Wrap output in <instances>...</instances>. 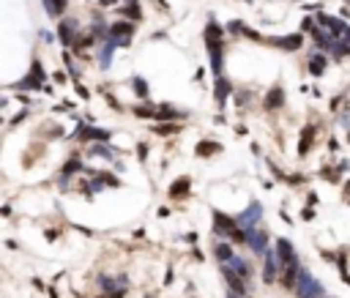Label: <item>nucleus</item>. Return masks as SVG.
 I'll return each instance as SVG.
<instances>
[{"label":"nucleus","mask_w":350,"mask_h":298,"mask_svg":"<svg viewBox=\"0 0 350 298\" xmlns=\"http://www.w3.org/2000/svg\"><path fill=\"white\" fill-rule=\"evenodd\" d=\"M230 265H233V268L238 271L244 279H249V265H247V260H241V257H233V260H230Z\"/></svg>","instance_id":"obj_14"},{"label":"nucleus","mask_w":350,"mask_h":298,"mask_svg":"<svg viewBox=\"0 0 350 298\" xmlns=\"http://www.w3.org/2000/svg\"><path fill=\"white\" fill-rule=\"evenodd\" d=\"M44 6H47L49 14H61L63 6H66V0H44Z\"/></svg>","instance_id":"obj_16"},{"label":"nucleus","mask_w":350,"mask_h":298,"mask_svg":"<svg viewBox=\"0 0 350 298\" xmlns=\"http://www.w3.org/2000/svg\"><path fill=\"white\" fill-rule=\"evenodd\" d=\"M213 151H219V145H216V142H200V145H197V153H200V156H211Z\"/></svg>","instance_id":"obj_17"},{"label":"nucleus","mask_w":350,"mask_h":298,"mask_svg":"<svg viewBox=\"0 0 350 298\" xmlns=\"http://www.w3.org/2000/svg\"><path fill=\"white\" fill-rule=\"evenodd\" d=\"M186 192H189V180H178V183H172V197H186Z\"/></svg>","instance_id":"obj_15"},{"label":"nucleus","mask_w":350,"mask_h":298,"mask_svg":"<svg viewBox=\"0 0 350 298\" xmlns=\"http://www.w3.org/2000/svg\"><path fill=\"white\" fill-rule=\"evenodd\" d=\"M282 101H285V90H282V88H274V90L266 96V107H268V110H276V107H282Z\"/></svg>","instance_id":"obj_6"},{"label":"nucleus","mask_w":350,"mask_h":298,"mask_svg":"<svg viewBox=\"0 0 350 298\" xmlns=\"http://www.w3.org/2000/svg\"><path fill=\"white\" fill-rule=\"evenodd\" d=\"M230 298H238V296H235V293H230Z\"/></svg>","instance_id":"obj_19"},{"label":"nucleus","mask_w":350,"mask_h":298,"mask_svg":"<svg viewBox=\"0 0 350 298\" xmlns=\"http://www.w3.org/2000/svg\"><path fill=\"white\" fill-rule=\"evenodd\" d=\"M276 257H279V268H288V265H298V257H295V252H293V246H290V241H285V238L276 243Z\"/></svg>","instance_id":"obj_3"},{"label":"nucleus","mask_w":350,"mask_h":298,"mask_svg":"<svg viewBox=\"0 0 350 298\" xmlns=\"http://www.w3.org/2000/svg\"><path fill=\"white\" fill-rule=\"evenodd\" d=\"M279 47H285V49H298L301 47V36H288V39H279Z\"/></svg>","instance_id":"obj_13"},{"label":"nucleus","mask_w":350,"mask_h":298,"mask_svg":"<svg viewBox=\"0 0 350 298\" xmlns=\"http://www.w3.org/2000/svg\"><path fill=\"white\" fill-rule=\"evenodd\" d=\"M61 39L63 44H74V22H63L61 25Z\"/></svg>","instance_id":"obj_9"},{"label":"nucleus","mask_w":350,"mask_h":298,"mask_svg":"<svg viewBox=\"0 0 350 298\" xmlns=\"http://www.w3.org/2000/svg\"><path fill=\"white\" fill-rule=\"evenodd\" d=\"M276 265H279V257L266 255V282H274L276 279Z\"/></svg>","instance_id":"obj_7"},{"label":"nucleus","mask_w":350,"mask_h":298,"mask_svg":"<svg viewBox=\"0 0 350 298\" xmlns=\"http://www.w3.org/2000/svg\"><path fill=\"white\" fill-rule=\"evenodd\" d=\"M295 290H298V298H320V282H315L312 274L301 268V277H298Z\"/></svg>","instance_id":"obj_2"},{"label":"nucleus","mask_w":350,"mask_h":298,"mask_svg":"<svg viewBox=\"0 0 350 298\" xmlns=\"http://www.w3.org/2000/svg\"><path fill=\"white\" fill-rule=\"evenodd\" d=\"M213 252H216V257H219V260H222V263H230V260H233V252H230V246H227V243H216V249H213Z\"/></svg>","instance_id":"obj_11"},{"label":"nucleus","mask_w":350,"mask_h":298,"mask_svg":"<svg viewBox=\"0 0 350 298\" xmlns=\"http://www.w3.org/2000/svg\"><path fill=\"white\" fill-rule=\"evenodd\" d=\"M309 71H312V74H323V71H326V58L323 55H312V60H309Z\"/></svg>","instance_id":"obj_10"},{"label":"nucleus","mask_w":350,"mask_h":298,"mask_svg":"<svg viewBox=\"0 0 350 298\" xmlns=\"http://www.w3.org/2000/svg\"><path fill=\"white\" fill-rule=\"evenodd\" d=\"M134 88H137L140 96H145V82H143V79H134Z\"/></svg>","instance_id":"obj_18"},{"label":"nucleus","mask_w":350,"mask_h":298,"mask_svg":"<svg viewBox=\"0 0 350 298\" xmlns=\"http://www.w3.org/2000/svg\"><path fill=\"white\" fill-rule=\"evenodd\" d=\"M80 137H82V139H107V137H110V132H99V129H82V132H80Z\"/></svg>","instance_id":"obj_12"},{"label":"nucleus","mask_w":350,"mask_h":298,"mask_svg":"<svg viewBox=\"0 0 350 298\" xmlns=\"http://www.w3.org/2000/svg\"><path fill=\"white\" fill-rule=\"evenodd\" d=\"M247 233H249L247 243H252V249L257 255H263V249H266V233H260V230H247Z\"/></svg>","instance_id":"obj_5"},{"label":"nucleus","mask_w":350,"mask_h":298,"mask_svg":"<svg viewBox=\"0 0 350 298\" xmlns=\"http://www.w3.org/2000/svg\"><path fill=\"white\" fill-rule=\"evenodd\" d=\"M257 214H260V208H257V205H252L247 214H241V224H244L247 230H252V224L257 222Z\"/></svg>","instance_id":"obj_8"},{"label":"nucleus","mask_w":350,"mask_h":298,"mask_svg":"<svg viewBox=\"0 0 350 298\" xmlns=\"http://www.w3.org/2000/svg\"><path fill=\"white\" fill-rule=\"evenodd\" d=\"M131 33H134L131 22H115V25L110 28V36H118V39H121V44H129Z\"/></svg>","instance_id":"obj_4"},{"label":"nucleus","mask_w":350,"mask_h":298,"mask_svg":"<svg viewBox=\"0 0 350 298\" xmlns=\"http://www.w3.org/2000/svg\"><path fill=\"white\" fill-rule=\"evenodd\" d=\"M213 227H216V233H222V236H230L233 241H241V243H244V241L249 238L247 230H244V227L238 230L233 219H227L225 214H216V216H213Z\"/></svg>","instance_id":"obj_1"}]
</instances>
